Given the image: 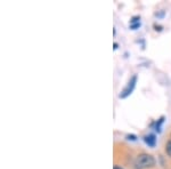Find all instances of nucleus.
<instances>
[{
	"mask_svg": "<svg viewBox=\"0 0 171 169\" xmlns=\"http://www.w3.org/2000/svg\"><path fill=\"white\" fill-rule=\"evenodd\" d=\"M156 165V160L152 154L140 153L138 154L134 162L135 169H149Z\"/></svg>",
	"mask_w": 171,
	"mask_h": 169,
	"instance_id": "1",
	"label": "nucleus"
},
{
	"mask_svg": "<svg viewBox=\"0 0 171 169\" xmlns=\"http://www.w3.org/2000/svg\"><path fill=\"white\" fill-rule=\"evenodd\" d=\"M140 22L139 23H135V24H130V29H132V30H136V29H138V27H140Z\"/></svg>",
	"mask_w": 171,
	"mask_h": 169,
	"instance_id": "7",
	"label": "nucleus"
},
{
	"mask_svg": "<svg viewBox=\"0 0 171 169\" xmlns=\"http://www.w3.org/2000/svg\"><path fill=\"white\" fill-rule=\"evenodd\" d=\"M140 22V16H134L130 19V24H135V23H139Z\"/></svg>",
	"mask_w": 171,
	"mask_h": 169,
	"instance_id": "6",
	"label": "nucleus"
},
{
	"mask_svg": "<svg viewBox=\"0 0 171 169\" xmlns=\"http://www.w3.org/2000/svg\"><path fill=\"white\" fill-rule=\"evenodd\" d=\"M164 150H165V153H167L168 157H170L171 158V139L167 142V144H165V149H164Z\"/></svg>",
	"mask_w": 171,
	"mask_h": 169,
	"instance_id": "5",
	"label": "nucleus"
},
{
	"mask_svg": "<svg viewBox=\"0 0 171 169\" xmlns=\"http://www.w3.org/2000/svg\"><path fill=\"white\" fill-rule=\"evenodd\" d=\"M144 141L149 147H154L156 144V136L154 134H148L144 137Z\"/></svg>",
	"mask_w": 171,
	"mask_h": 169,
	"instance_id": "3",
	"label": "nucleus"
},
{
	"mask_svg": "<svg viewBox=\"0 0 171 169\" xmlns=\"http://www.w3.org/2000/svg\"><path fill=\"white\" fill-rule=\"evenodd\" d=\"M163 121H164V116H161L160 119H159V121L156 122V125H155V130L157 133L161 132V126H162V124H163Z\"/></svg>",
	"mask_w": 171,
	"mask_h": 169,
	"instance_id": "4",
	"label": "nucleus"
},
{
	"mask_svg": "<svg viewBox=\"0 0 171 169\" xmlns=\"http://www.w3.org/2000/svg\"><path fill=\"white\" fill-rule=\"evenodd\" d=\"M136 82H137V75L134 74L132 77L130 78V80H129V82H128V85H127L124 88H123V90L120 93L119 97L120 98H127L129 95L134 91L135 87H136Z\"/></svg>",
	"mask_w": 171,
	"mask_h": 169,
	"instance_id": "2",
	"label": "nucleus"
},
{
	"mask_svg": "<svg viewBox=\"0 0 171 169\" xmlns=\"http://www.w3.org/2000/svg\"><path fill=\"white\" fill-rule=\"evenodd\" d=\"M127 139H129V141H136L137 137L135 135H127Z\"/></svg>",
	"mask_w": 171,
	"mask_h": 169,
	"instance_id": "8",
	"label": "nucleus"
},
{
	"mask_svg": "<svg viewBox=\"0 0 171 169\" xmlns=\"http://www.w3.org/2000/svg\"><path fill=\"white\" fill-rule=\"evenodd\" d=\"M118 47H119V45H118L116 42H114V49H116V48H118Z\"/></svg>",
	"mask_w": 171,
	"mask_h": 169,
	"instance_id": "11",
	"label": "nucleus"
},
{
	"mask_svg": "<svg viewBox=\"0 0 171 169\" xmlns=\"http://www.w3.org/2000/svg\"><path fill=\"white\" fill-rule=\"evenodd\" d=\"M113 169H123V168H122V167H121V166L115 165V166H114V167H113Z\"/></svg>",
	"mask_w": 171,
	"mask_h": 169,
	"instance_id": "10",
	"label": "nucleus"
},
{
	"mask_svg": "<svg viewBox=\"0 0 171 169\" xmlns=\"http://www.w3.org/2000/svg\"><path fill=\"white\" fill-rule=\"evenodd\" d=\"M154 27H155L156 31H161V30H162V27H160V25H156V24L154 25Z\"/></svg>",
	"mask_w": 171,
	"mask_h": 169,
	"instance_id": "9",
	"label": "nucleus"
}]
</instances>
